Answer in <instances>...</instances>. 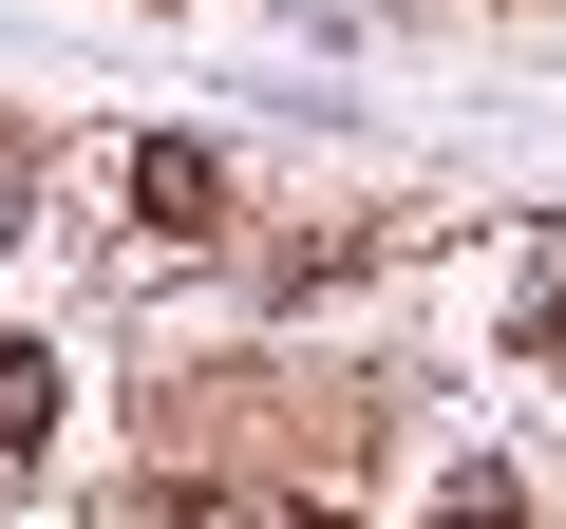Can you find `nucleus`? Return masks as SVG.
<instances>
[{
    "instance_id": "nucleus-1",
    "label": "nucleus",
    "mask_w": 566,
    "mask_h": 529,
    "mask_svg": "<svg viewBox=\"0 0 566 529\" xmlns=\"http://www.w3.org/2000/svg\"><path fill=\"white\" fill-rule=\"evenodd\" d=\"M133 208H151V227H208V208H227V170L170 133V152H133Z\"/></svg>"
},
{
    "instance_id": "nucleus-2",
    "label": "nucleus",
    "mask_w": 566,
    "mask_h": 529,
    "mask_svg": "<svg viewBox=\"0 0 566 529\" xmlns=\"http://www.w3.org/2000/svg\"><path fill=\"white\" fill-rule=\"evenodd\" d=\"M39 435H57V360H39V341H0V454H39Z\"/></svg>"
},
{
    "instance_id": "nucleus-3",
    "label": "nucleus",
    "mask_w": 566,
    "mask_h": 529,
    "mask_svg": "<svg viewBox=\"0 0 566 529\" xmlns=\"http://www.w3.org/2000/svg\"><path fill=\"white\" fill-rule=\"evenodd\" d=\"M434 529H528V491H510V473H453V510H434Z\"/></svg>"
},
{
    "instance_id": "nucleus-4",
    "label": "nucleus",
    "mask_w": 566,
    "mask_h": 529,
    "mask_svg": "<svg viewBox=\"0 0 566 529\" xmlns=\"http://www.w3.org/2000/svg\"><path fill=\"white\" fill-rule=\"evenodd\" d=\"M20 189H39V170H20V133H0V246H20Z\"/></svg>"
}]
</instances>
